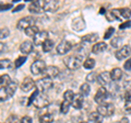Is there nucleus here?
Segmentation results:
<instances>
[{
	"mask_svg": "<svg viewBox=\"0 0 131 123\" xmlns=\"http://www.w3.org/2000/svg\"><path fill=\"white\" fill-rule=\"evenodd\" d=\"M11 83V78L8 74H3V75L0 76V86H3V87H7L8 85Z\"/></svg>",
	"mask_w": 131,
	"mask_h": 123,
	"instance_id": "a878e982",
	"label": "nucleus"
},
{
	"mask_svg": "<svg viewBox=\"0 0 131 123\" xmlns=\"http://www.w3.org/2000/svg\"><path fill=\"white\" fill-rule=\"evenodd\" d=\"M100 13H105V9H104V8H102V9H101Z\"/></svg>",
	"mask_w": 131,
	"mask_h": 123,
	"instance_id": "8fccbe9b",
	"label": "nucleus"
},
{
	"mask_svg": "<svg viewBox=\"0 0 131 123\" xmlns=\"http://www.w3.org/2000/svg\"><path fill=\"white\" fill-rule=\"evenodd\" d=\"M38 33H39V29L36 25H32V27H30L28 29L25 30V34L27 36H31V38H33V39H34Z\"/></svg>",
	"mask_w": 131,
	"mask_h": 123,
	"instance_id": "4be33fe9",
	"label": "nucleus"
},
{
	"mask_svg": "<svg viewBox=\"0 0 131 123\" xmlns=\"http://www.w3.org/2000/svg\"><path fill=\"white\" fill-rule=\"evenodd\" d=\"M52 121H54V117L51 113H45L39 117L40 123H52Z\"/></svg>",
	"mask_w": 131,
	"mask_h": 123,
	"instance_id": "5701e85b",
	"label": "nucleus"
},
{
	"mask_svg": "<svg viewBox=\"0 0 131 123\" xmlns=\"http://www.w3.org/2000/svg\"><path fill=\"white\" fill-rule=\"evenodd\" d=\"M63 63L68 69H70V71H75V69H78L82 65V56L81 55L68 56L64 58Z\"/></svg>",
	"mask_w": 131,
	"mask_h": 123,
	"instance_id": "f257e3e1",
	"label": "nucleus"
},
{
	"mask_svg": "<svg viewBox=\"0 0 131 123\" xmlns=\"http://www.w3.org/2000/svg\"><path fill=\"white\" fill-rule=\"evenodd\" d=\"M103 116L101 113H98L97 111H94L92 113H90L89 116V123H102L103 122Z\"/></svg>",
	"mask_w": 131,
	"mask_h": 123,
	"instance_id": "a211bd4d",
	"label": "nucleus"
},
{
	"mask_svg": "<svg viewBox=\"0 0 131 123\" xmlns=\"http://www.w3.org/2000/svg\"><path fill=\"white\" fill-rule=\"evenodd\" d=\"M120 123H129V120L127 118H122L120 120Z\"/></svg>",
	"mask_w": 131,
	"mask_h": 123,
	"instance_id": "09e8293b",
	"label": "nucleus"
},
{
	"mask_svg": "<svg viewBox=\"0 0 131 123\" xmlns=\"http://www.w3.org/2000/svg\"><path fill=\"white\" fill-rule=\"evenodd\" d=\"M36 19L34 17H24L23 19H21L16 24V28L19 30H26L32 25H35Z\"/></svg>",
	"mask_w": 131,
	"mask_h": 123,
	"instance_id": "423d86ee",
	"label": "nucleus"
},
{
	"mask_svg": "<svg viewBox=\"0 0 131 123\" xmlns=\"http://www.w3.org/2000/svg\"><path fill=\"white\" fill-rule=\"evenodd\" d=\"M59 8V2L51 0V1H45L44 2V10L48 12H54Z\"/></svg>",
	"mask_w": 131,
	"mask_h": 123,
	"instance_id": "dca6fc26",
	"label": "nucleus"
},
{
	"mask_svg": "<svg viewBox=\"0 0 131 123\" xmlns=\"http://www.w3.org/2000/svg\"><path fill=\"white\" fill-rule=\"evenodd\" d=\"M130 55H131V47L129 45H125V46H122L116 52L115 56H116V58L118 60H122V59H126L127 57H129Z\"/></svg>",
	"mask_w": 131,
	"mask_h": 123,
	"instance_id": "1a4fd4ad",
	"label": "nucleus"
},
{
	"mask_svg": "<svg viewBox=\"0 0 131 123\" xmlns=\"http://www.w3.org/2000/svg\"><path fill=\"white\" fill-rule=\"evenodd\" d=\"M83 102H84V98L83 96L79 93V95H75L74 98H73V101H72V107L77 110H80L82 108V106H83Z\"/></svg>",
	"mask_w": 131,
	"mask_h": 123,
	"instance_id": "f3484780",
	"label": "nucleus"
},
{
	"mask_svg": "<svg viewBox=\"0 0 131 123\" xmlns=\"http://www.w3.org/2000/svg\"><path fill=\"white\" fill-rule=\"evenodd\" d=\"M94 66H95V59H93V58L85 59V61L83 63V67L85 69H92L94 68Z\"/></svg>",
	"mask_w": 131,
	"mask_h": 123,
	"instance_id": "72a5a7b5",
	"label": "nucleus"
},
{
	"mask_svg": "<svg viewBox=\"0 0 131 123\" xmlns=\"http://www.w3.org/2000/svg\"><path fill=\"white\" fill-rule=\"evenodd\" d=\"M23 8H24V5H19L16 8H14V10H12V11H13V12H18V11H20L21 9H23Z\"/></svg>",
	"mask_w": 131,
	"mask_h": 123,
	"instance_id": "49530a36",
	"label": "nucleus"
},
{
	"mask_svg": "<svg viewBox=\"0 0 131 123\" xmlns=\"http://www.w3.org/2000/svg\"><path fill=\"white\" fill-rule=\"evenodd\" d=\"M116 20H122L125 19L126 21H128V19L131 17V10L128 8H122V9H115L112 11Z\"/></svg>",
	"mask_w": 131,
	"mask_h": 123,
	"instance_id": "0eeeda50",
	"label": "nucleus"
},
{
	"mask_svg": "<svg viewBox=\"0 0 131 123\" xmlns=\"http://www.w3.org/2000/svg\"><path fill=\"white\" fill-rule=\"evenodd\" d=\"M72 48V45L70 42H68V41H61V42L57 45V53H58L59 55H64L67 54L68 52H70Z\"/></svg>",
	"mask_w": 131,
	"mask_h": 123,
	"instance_id": "9d476101",
	"label": "nucleus"
},
{
	"mask_svg": "<svg viewBox=\"0 0 131 123\" xmlns=\"http://www.w3.org/2000/svg\"><path fill=\"white\" fill-rule=\"evenodd\" d=\"M125 111L127 113H131V99L128 100V101H126V103H125Z\"/></svg>",
	"mask_w": 131,
	"mask_h": 123,
	"instance_id": "ea45409f",
	"label": "nucleus"
},
{
	"mask_svg": "<svg viewBox=\"0 0 131 123\" xmlns=\"http://www.w3.org/2000/svg\"><path fill=\"white\" fill-rule=\"evenodd\" d=\"M124 68L126 69L127 72H130L131 71V58L127 59V61H126L125 65H124Z\"/></svg>",
	"mask_w": 131,
	"mask_h": 123,
	"instance_id": "a19ab883",
	"label": "nucleus"
},
{
	"mask_svg": "<svg viewBox=\"0 0 131 123\" xmlns=\"http://www.w3.org/2000/svg\"><path fill=\"white\" fill-rule=\"evenodd\" d=\"M47 68L46 63L42 59H37L31 65V72L33 75H39L45 72V69Z\"/></svg>",
	"mask_w": 131,
	"mask_h": 123,
	"instance_id": "39448f33",
	"label": "nucleus"
},
{
	"mask_svg": "<svg viewBox=\"0 0 131 123\" xmlns=\"http://www.w3.org/2000/svg\"><path fill=\"white\" fill-rule=\"evenodd\" d=\"M106 18H107L108 21H114V20H116V18H115V15H114V13L112 11H110L109 13L106 14Z\"/></svg>",
	"mask_w": 131,
	"mask_h": 123,
	"instance_id": "c03bdc74",
	"label": "nucleus"
},
{
	"mask_svg": "<svg viewBox=\"0 0 131 123\" xmlns=\"http://www.w3.org/2000/svg\"><path fill=\"white\" fill-rule=\"evenodd\" d=\"M74 96L75 95H74V92H73L72 90H67V91L63 93V99H64V101L69 102V103H72Z\"/></svg>",
	"mask_w": 131,
	"mask_h": 123,
	"instance_id": "cd10ccee",
	"label": "nucleus"
},
{
	"mask_svg": "<svg viewBox=\"0 0 131 123\" xmlns=\"http://www.w3.org/2000/svg\"><path fill=\"white\" fill-rule=\"evenodd\" d=\"M90 91H91V87H90V85H89L88 83L81 85V87H80V93H81V95L83 96V97L90 95Z\"/></svg>",
	"mask_w": 131,
	"mask_h": 123,
	"instance_id": "bb28decb",
	"label": "nucleus"
},
{
	"mask_svg": "<svg viewBox=\"0 0 131 123\" xmlns=\"http://www.w3.org/2000/svg\"><path fill=\"white\" fill-rule=\"evenodd\" d=\"M33 46H34V43L32 41H24L22 42V44L20 45V51H21L23 54H30L33 51Z\"/></svg>",
	"mask_w": 131,
	"mask_h": 123,
	"instance_id": "2eb2a0df",
	"label": "nucleus"
},
{
	"mask_svg": "<svg viewBox=\"0 0 131 123\" xmlns=\"http://www.w3.org/2000/svg\"><path fill=\"white\" fill-rule=\"evenodd\" d=\"M106 50H107V44L105 42L96 43L95 45H93V47H92V52L94 54H101V53L105 52Z\"/></svg>",
	"mask_w": 131,
	"mask_h": 123,
	"instance_id": "6ab92c4d",
	"label": "nucleus"
},
{
	"mask_svg": "<svg viewBox=\"0 0 131 123\" xmlns=\"http://www.w3.org/2000/svg\"><path fill=\"white\" fill-rule=\"evenodd\" d=\"M124 87H125V89L127 90V91H131V80L130 79L125 81V83H124Z\"/></svg>",
	"mask_w": 131,
	"mask_h": 123,
	"instance_id": "79ce46f5",
	"label": "nucleus"
},
{
	"mask_svg": "<svg viewBox=\"0 0 131 123\" xmlns=\"http://www.w3.org/2000/svg\"><path fill=\"white\" fill-rule=\"evenodd\" d=\"M110 44H112L113 47H118V46H119V45L121 44V39L119 38V36H116V38H114V39L112 40Z\"/></svg>",
	"mask_w": 131,
	"mask_h": 123,
	"instance_id": "c9c22d12",
	"label": "nucleus"
},
{
	"mask_svg": "<svg viewBox=\"0 0 131 123\" xmlns=\"http://www.w3.org/2000/svg\"><path fill=\"white\" fill-rule=\"evenodd\" d=\"M5 50H6V46H5V44L0 42V54H1V53H3V52H5Z\"/></svg>",
	"mask_w": 131,
	"mask_h": 123,
	"instance_id": "de8ad7c7",
	"label": "nucleus"
},
{
	"mask_svg": "<svg viewBox=\"0 0 131 123\" xmlns=\"http://www.w3.org/2000/svg\"><path fill=\"white\" fill-rule=\"evenodd\" d=\"M129 28H131V21H130V20H128V21H125L124 23H121L119 25V29H121V30L129 29Z\"/></svg>",
	"mask_w": 131,
	"mask_h": 123,
	"instance_id": "58836bf2",
	"label": "nucleus"
},
{
	"mask_svg": "<svg viewBox=\"0 0 131 123\" xmlns=\"http://www.w3.org/2000/svg\"><path fill=\"white\" fill-rule=\"evenodd\" d=\"M108 96H109L108 90L105 87H101L97 90L96 95L94 97V100H95V102H97L98 104H102V103H105V101L108 98Z\"/></svg>",
	"mask_w": 131,
	"mask_h": 123,
	"instance_id": "6e6552de",
	"label": "nucleus"
},
{
	"mask_svg": "<svg viewBox=\"0 0 131 123\" xmlns=\"http://www.w3.org/2000/svg\"><path fill=\"white\" fill-rule=\"evenodd\" d=\"M26 58H27L26 56H19L18 58H16V59L14 60V63H13L14 67H15V68H19V67H21L22 65H23L24 63H25Z\"/></svg>",
	"mask_w": 131,
	"mask_h": 123,
	"instance_id": "2f4dec72",
	"label": "nucleus"
},
{
	"mask_svg": "<svg viewBox=\"0 0 131 123\" xmlns=\"http://www.w3.org/2000/svg\"><path fill=\"white\" fill-rule=\"evenodd\" d=\"M44 2L45 1H33L28 6V10L31 13H39L44 10Z\"/></svg>",
	"mask_w": 131,
	"mask_h": 123,
	"instance_id": "f8f14e48",
	"label": "nucleus"
},
{
	"mask_svg": "<svg viewBox=\"0 0 131 123\" xmlns=\"http://www.w3.org/2000/svg\"><path fill=\"white\" fill-rule=\"evenodd\" d=\"M32 118H30L28 116H25V117H23L21 119V121H20V123H32Z\"/></svg>",
	"mask_w": 131,
	"mask_h": 123,
	"instance_id": "37998d69",
	"label": "nucleus"
},
{
	"mask_svg": "<svg viewBox=\"0 0 131 123\" xmlns=\"http://www.w3.org/2000/svg\"><path fill=\"white\" fill-rule=\"evenodd\" d=\"M36 87H37V90L39 92H45L52 87V80H51V78L45 76L36 81Z\"/></svg>",
	"mask_w": 131,
	"mask_h": 123,
	"instance_id": "f03ea898",
	"label": "nucleus"
},
{
	"mask_svg": "<svg viewBox=\"0 0 131 123\" xmlns=\"http://www.w3.org/2000/svg\"><path fill=\"white\" fill-rule=\"evenodd\" d=\"M97 81H98V84H100L102 87H105V86L109 85L110 81H112L110 73H108V72H103V73H101L100 75L97 76Z\"/></svg>",
	"mask_w": 131,
	"mask_h": 123,
	"instance_id": "9b49d317",
	"label": "nucleus"
},
{
	"mask_svg": "<svg viewBox=\"0 0 131 123\" xmlns=\"http://www.w3.org/2000/svg\"><path fill=\"white\" fill-rule=\"evenodd\" d=\"M9 34H10V31H9V29H8V28H2V29H0V40L8 38V36H9Z\"/></svg>",
	"mask_w": 131,
	"mask_h": 123,
	"instance_id": "f704fd0d",
	"label": "nucleus"
},
{
	"mask_svg": "<svg viewBox=\"0 0 131 123\" xmlns=\"http://www.w3.org/2000/svg\"><path fill=\"white\" fill-rule=\"evenodd\" d=\"M11 66H12V63L10 59L8 58L0 59V69H7V68H10Z\"/></svg>",
	"mask_w": 131,
	"mask_h": 123,
	"instance_id": "7c9ffc66",
	"label": "nucleus"
},
{
	"mask_svg": "<svg viewBox=\"0 0 131 123\" xmlns=\"http://www.w3.org/2000/svg\"><path fill=\"white\" fill-rule=\"evenodd\" d=\"M70 106H71V103H69V102L63 100L62 102H61V104H60V112L63 113V114L68 113L69 112V109H70Z\"/></svg>",
	"mask_w": 131,
	"mask_h": 123,
	"instance_id": "473e14b6",
	"label": "nucleus"
},
{
	"mask_svg": "<svg viewBox=\"0 0 131 123\" xmlns=\"http://www.w3.org/2000/svg\"><path fill=\"white\" fill-rule=\"evenodd\" d=\"M97 112L106 118L112 117L115 112V107L113 103H102L97 107Z\"/></svg>",
	"mask_w": 131,
	"mask_h": 123,
	"instance_id": "7ed1b4c3",
	"label": "nucleus"
},
{
	"mask_svg": "<svg viewBox=\"0 0 131 123\" xmlns=\"http://www.w3.org/2000/svg\"><path fill=\"white\" fill-rule=\"evenodd\" d=\"M110 77H112V80H114V81L120 80L122 77V71L120 68H114L113 71L110 72Z\"/></svg>",
	"mask_w": 131,
	"mask_h": 123,
	"instance_id": "412c9836",
	"label": "nucleus"
},
{
	"mask_svg": "<svg viewBox=\"0 0 131 123\" xmlns=\"http://www.w3.org/2000/svg\"><path fill=\"white\" fill-rule=\"evenodd\" d=\"M46 40H48V32L47 31H39V33L33 39V43L35 45H37V46H39V45H43Z\"/></svg>",
	"mask_w": 131,
	"mask_h": 123,
	"instance_id": "ddd939ff",
	"label": "nucleus"
},
{
	"mask_svg": "<svg viewBox=\"0 0 131 123\" xmlns=\"http://www.w3.org/2000/svg\"><path fill=\"white\" fill-rule=\"evenodd\" d=\"M10 98L9 96V92H8V90L6 87H1L0 88V102L2 101H6Z\"/></svg>",
	"mask_w": 131,
	"mask_h": 123,
	"instance_id": "c85d7f7f",
	"label": "nucleus"
},
{
	"mask_svg": "<svg viewBox=\"0 0 131 123\" xmlns=\"http://www.w3.org/2000/svg\"><path fill=\"white\" fill-rule=\"evenodd\" d=\"M114 33H115V29H114V28H109L108 30L105 32V34H104V39H105V40H107V39H109V38H112Z\"/></svg>",
	"mask_w": 131,
	"mask_h": 123,
	"instance_id": "e433bc0d",
	"label": "nucleus"
},
{
	"mask_svg": "<svg viewBox=\"0 0 131 123\" xmlns=\"http://www.w3.org/2000/svg\"><path fill=\"white\" fill-rule=\"evenodd\" d=\"M98 39V35L96 33H92V34H86L82 38V42H86V43H92L95 42Z\"/></svg>",
	"mask_w": 131,
	"mask_h": 123,
	"instance_id": "393cba45",
	"label": "nucleus"
},
{
	"mask_svg": "<svg viewBox=\"0 0 131 123\" xmlns=\"http://www.w3.org/2000/svg\"><path fill=\"white\" fill-rule=\"evenodd\" d=\"M86 80H88V83H94L95 80H97L96 79V74L95 73H90L89 75L86 76Z\"/></svg>",
	"mask_w": 131,
	"mask_h": 123,
	"instance_id": "4c0bfd02",
	"label": "nucleus"
},
{
	"mask_svg": "<svg viewBox=\"0 0 131 123\" xmlns=\"http://www.w3.org/2000/svg\"><path fill=\"white\" fill-rule=\"evenodd\" d=\"M54 41H52V40H46V41H45V42H44V44L42 45V46H43V51L44 52H46V53H48V52H50L51 50H52V48H54Z\"/></svg>",
	"mask_w": 131,
	"mask_h": 123,
	"instance_id": "b1692460",
	"label": "nucleus"
},
{
	"mask_svg": "<svg viewBox=\"0 0 131 123\" xmlns=\"http://www.w3.org/2000/svg\"><path fill=\"white\" fill-rule=\"evenodd\" d=\"M32 104H34L36 108L42 109V108H45L46 106L49 104V99H48V97L45 92H39L38 95L36 96V98L34 99Z\"/></svg>",
	"mask_w": 131,
	"mask_h": 123,
	"instance_id": "20e7f679",
	"label": "nucleus"
},
{
	"mask_svg": "<svg viewBox=\"0 0 131 123\" xmlns=\"http://www.w3.org/2000/svg\"><path fill=\"white\" fill-rule=\"evenodd\" d=\"M12 6L11 5H3V3H0V11H3L6 9H10Z\"/></svg>",
	"mask_w": 131,
	"mask_h": 123,
	"instance_id": "a18cd8bd",
	"label": "nucleus"
},
{
	"mask_svg": "<svg viewBox=\"0 0 131 123\" xmlns=\"http://www.w3.org/2000/svg\"><path fill=\"white\" fill-rule=\"evenodd\" d=\"M45 75L46 77H49V78H54V77L58 76L59 74V69L57 68L56 66H48L46 69H45Z\"/></svg>",
	"mask_w": 131,
	"mask_h": 123,
	"instance_id": "aec40b11",
	"label": "nucleus"
},
{
	"mask_svg": "<svg viewBox=\"0 0 131 123\" xmlns=\"http://www.w3.org/2000/svg\"><path fill=\"white\" fill-rule=\"evenodd\" d=\"M35 86H36V84L34 83V80H33L32 78H30V77H26V78L23 80L22 85H21V89L24 92H28V91H31Z\"/></svg>",
	"mask_w": 131,
	"mask_h": 123,
	"instance_id": "4468645a",
	"label": "nucleus"
},
{
	"mask_svg": "<svg viewBox=\"0 0 131 123\" xmlns=\"http://www.w3.org/2000/svg\"><path fill=\"white\" fill-rule=\"evenodd\" d=\"M80 123H85V122H80Z\"/></svg>",
	"mask_w": 131,
	"mask_h": 123,
	"instance_id": "3c124183",
	"label": "nucleus"
},
{
	"mask_svg": "<svg viewBox=\"0 0 131 123\" xmlns=\"http://www.w3.org/2000/svg\"><path fill=\"white\" fill-rule=\"evenodd\" d=\"M7 90H8V92H9V96L12 97L14 95V92H15V90H16V83L15 81H11V83L7 86Z\"/></svg>",
	"mask_w": 131,
	"mask_h": 123,
	"instance_id": "c756f323",
	"label": "nucleus"
}]
</instances>
